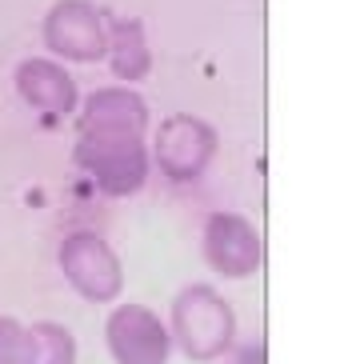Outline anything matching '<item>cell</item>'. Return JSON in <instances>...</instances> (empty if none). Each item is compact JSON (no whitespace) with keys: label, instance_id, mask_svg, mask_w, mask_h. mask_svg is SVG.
Instances as JSON below:
<instances>
[{"label":"cell","instance_id":"6da1fadb","mask_svg":"<svg viewBox=\"0 0 364 364\" xmlns=\"http://www.w3.org/2000/svg\"><path fill=\"white\" fill-rule=\"evenodd\" d=\"M76 164L100 184L108 196H129L149 181V144L140 132L80 129L76 136Z\"/></svg>","mask_w":364,"mask_h":364},{"label":"cell","instance_id":"7a4b0ae2","mask_svg":"<svg viewBox=\"0 0 364 364\" xmlns=\"http://www.w3.org/2000/svg\"><path fill=\"white\" fill-rule=\"evenodd\" d=\"M108 16L105 9H97L92 0H56L44 12L41 36L44 48L56 60H73V65H97L108 53Z\"/></svg>","mask_w":364,"mask_h":364},{"label":"cell","instance_id":"3957f363","mask_svg":"<svg viewBox=\"0 0 364 364\" xmlns=\"http://www.w3.org/2000/svg\"><path fill=\"white\" fill-rule=\"evenodd\" d=\"M213 152H216V132L208 129V120L176 112V117L156 124L149 161H156V168L168 181H193V176H200L208 168Z\"/></svg>","mask_w":364,"mask_h":364},{"label":"cell","instance_id":"277c9868","mask_svg":"<svg viewBox=\"0 0 364 364\" xmlns=\"http://www.w3.org/2000/svg\"><path fill=\"white\" fill-rule=\"evenodd\" d=\"M60 272L85 300H112L120 292V260L108 248L105 236L88 232H68L60 240Z\"/></svg>","mask_w":364,"mask_h":364},{"label":"cell","instance_id":"5b68a950","mask_svg":"<svg viewBox=\"0 0 364 364\" xmlns=\"http://www.w3.org/2000/svg\"><path fill=\"white\" fill-rule=\"evenodd\" d=\"M108 353L117 364H164L168 360V332L144 304H120L105 324Z\"/></svg>","mask_w":364,"mask_h":364},{"label":"cell","instance_id":"8992f818","mask_svg":"<svg viewBox=\"0 0 364 364\" xmlns=\"http://www.w3.org/2000/svg\"><path fill=\"white\" fill-rule=\"evenodd\" d=\"M12 85H16L24 105L44 112V117H68L80 105V92H76V80L68 76V68L60 60H48V56L21 60L12 73Z\"/></svg>","mask_w":364,"mask_h":364},{"label":"cell","instance_id":"52a82bcc","mask_svg":"<svg viewBox=\"0 0 364 364\" xmlns=\"http://www.w3.org/2000/svg\"><path fill=\"white\" fill-rule=\"evenodd\" d=\"M172 316H176V336H181L188 356H213L228 341V309L213 292H204V289L184 292L176 300Z\"/></svg>","mask_w":364,"mask_h":364},{"label":"cell","instance_id":"ba28073f","mask_svg":"<svg viewBox=\"0 0 364 364\" xmlns=\"http://www.w3.org/2000/svg\"><path fill=\"white\" fill-rule=\"evenodd\" d=\"M80 129H112V132H140L149 129V105L129 85L97 88L80 105Z\"/></svg>","mask_w":364,"mask_h":364},{"label":"cell","instance_id":"9c48e42d","mask_svg":"<svg viewBox=\"0 0 364 364\" xmlns=\"http://www.w3.org/2000/svg\"><path fill=\"white\" fill-rule=\"evenodd\" d=\"M108 68L117 73V80L136 85L152 73V48H149V33L136 16H117L108 21V53H105Z\"/></svg>","mask_w":364,"mask_h":364},{"label":"cell","instance_id":"30bf717a","mask_svg":"<svg viewBox=\"0 0 364 364\" xmlns=\"http://www.w3.org/2000/svg\"><path fill=\"white\" fill-rule=\"evenodd\" d=\"M28 341H33L28 364H76V341L73 332L60 328V324L53 321L36 324V328H28Z\"/></svg>","mask_w":364,"mask_h":364},{"label":"cell","instance_id":"8fae6325","mask_svg":"<svg viewBox=\"0 0 364 364\" xmlns=\"http://www.w3.org/2000/svg\"><path fill=\"white\" fill-rule=\"evenodd\" d=\"M28 356H33L28 328L12 316H0V364H28Z\"/></svg>","mask_w":364,"mask_h":364}]
</instances>
